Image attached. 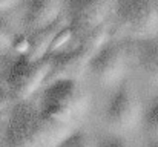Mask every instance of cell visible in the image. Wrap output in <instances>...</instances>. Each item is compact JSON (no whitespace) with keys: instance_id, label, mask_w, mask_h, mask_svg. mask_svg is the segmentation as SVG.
<instances>
[{"instance_id":"cell-5","label":"cell","mask_w":158,"mask_h":147,"mask_svg":"<svg viewBox=\"0 0 158 147\" xmlns=\"http://www.w3.org/2000/svg\"><path fill=\"white\" fill-rule=\"evenodd\" d=\"M51 69L52 57H45L37 61L19 57L8 72V86L11 94L20 101H25L40 89V86H45Z\"/></svg>"},{"instance_id":"cell-10","label":"cell","mask_w":158,"mask_h":147,"mask_svg":"<svg viewBox=\"0 0 158 147\" xmlns=\"http://www.w3.org/2000/svg\"><path fill=\"white\" fill-rule=\"evenodd\" d=\"M138 58L146 75L158 84V39L140 42Z\"/></svg>"},{"instance_id":"cell-2","label":"cell","mask_w":158,"mask_h":147,"mask_svg":"<svg viewBox=\"0 0 158 147\" xmlns=\"http://www.w3.org/2000/svg\"><path fill=\"white\" fill-rule=\"evenodd\" d=\"M89 97L77 80H60L46 86L40 110L58 123L75 124L88 110Z\"/></svg>"},{"instance_id":"cell-8","label":"cell","mask_w":158,"mask_h":147,"mask_svg":"<svg viewBox=\"0 0 158 147\" xmlns=\"http://www.w3.org/2000/svg\"><path fill=\"white\" fill-rule=\"evenodd\" d=\"M92 52L85 43H80L77 48L52 55V69L46 78L45 86L60 81V80H77L81 72L89 66Z\"/></svg>"},{"instance_id":"cell-15","label":"cell","mask_w":158,"mask_h":147,"mask_svg":"<svg viewBox=\"0 0 158 147\" xmlns=\"http://www.w3.org/2000/svg\"><path fill=\"white\" fill-rule=\"evenodd\" d=\"M98 147H131L129 144H126L123 140L120 138H107Z\"/></svg>"},{"instance_id":"cell-14","label":"cell","mask_w":158,"mask_h":147,"mask_svg":"<svg viewBox=\"0 0 158 147\" xmlns=\"http://www.w3.org/2000/svg\"><path fill=\"white\" fill-rule=\"evenodd\" d=\"M12 97H14V95L11 94V91H8V89H5V88L0 86V112H2V110H6V109L9 107L11 98Z\"/></svg>"},{"instance_id":"cell-3","label":"cell","mask_w":158,"mask_h":147,"mask_svg":"<svg viewBox=\"0 0 158 147\" xmlns=\"http://www.w3.org/2000/svg\"><path fill=\"white\" fill-rule=\"evenodd\" d=\"M117 15L138 43L158 39V8L154 0H117Z\"/></svg>"},{"instance_id":"cell-11","label":"cell","mask_w":158,"mask_h":147,"mask_svg":"<svg viewBox=\"0 0 158 147\" xmlns=\"http://www.w3.org/2000/svg\"><path fill=\"white\" fill-rule=\"evenodd\" d=\"M146 132L158 143V98H155L146 109H144V121H143Z\"/></svg>"},{"instance_id":"cell-13","label":"cell","mask_w":158,"mask_h":147,"mask_svg":"<svg viewBox=\"0 0 158 147\" xmlns=\"http://www.w3.org/2000/svg\"><path fill=\"white\" fill-rule=\"evenodd\" d=\"M17 35L14 34L11 25L0 17V49H8L14 46V42H15Z\"/></svg>"},{"instance_id":"cell-6","label":"cell","mask_w":158,"mask_h":147,"mask_svg":"<svg viewBox=\"0 0 158 147\" xmlns=\"http://www.w3.org/2000/svg\"><path fill=\"white\" fill-rule=\"evenodd\" d=\"M88 67L100 84L106 88L120 86L127 69L124 49L117 43L107 42L92 55Z\"/></svg>"},{"instance_id":"cell-7","label":"cell","mask_w":158,"mask_h":147,"mask_svg":"<svg viewBox=\"0 0 158 147\" xmlns=\"http://www.w3.org/2000/svg\"><path fill=\"white\" fill-rule=\"evenodd\" d=\"M112 9V0H71L69 25L75 34H85V37L106 23V18Z\"/></svg>"},{"instance_id":"cell-18","label":"cell","mask_w":158,"mask_h":147,"mask_svg":"<svg viewBox=\"0 0 158 147\" xmlns=\"http://www.w3.org/2000/svg\"><path fill=\"white\" fill-rule=\"evenodd\" d=\"M155 147H158V144H157V146H155Z\"/></svg>"},{"instance_id":"cell-9","label":"cell","mask_w":158,"mask_h":147,"mask_svg":"<svg viewBox=\"0 0 158 147\" xmlns=\"http://www.w3.org/2000/svg\"><path fill=\"white\" fill-rule=\"evenodd\" d=\"M61 0H29L23 23L31 32H37L58 22Z\"/></svg>"},{"instance_id":"cell-1","label":"cell","mask_w":158,"mask_h":147,"mask_svg":"<svg viewBox=\"0 0 158 147\" xmlns=\"http://www.w3.org/2000/svg\"><path fill=\"white\" fill-rule=\"evenodd\" d=\"M74 132L75 124L58 123L40 107L20 101L11 110L5 138L8 147H58Z\"/></svg>"},{"instance_id":"cell-16","label":"cell","mask_w":158,"mask_h":147,"mask_svg":"<svg viewBox=\"0 0 158 147\" xmlns=\"http://www.w3.org/2000/svg\"><path fill=\"white\" fill-rule=\"evenodd\" d=\"M20 0H0V12H6L11 8H14Z\"/></svg>"},{"instance_id":"cell-17","label":"cell","mask_w":158,"mask_h":147,"mask_svg":"<svg viewBox=\"0 0 158 147\" xmlns=\"http://www.w3.org/2000/svg\"><path fill=\"white\" fill-rule=\"evenodd\" d=\"M2 129H3V126H2V120H0V135H2Z\"/></svg>"},{"instance_id":"cell-4","label":"cell","mask_w":158,"mask_h":147,"mask_svg":"<svg viewBox=\"0 0 158 147\" xmlns=\"http://www.w3.org/2000/svg\"><path fill=\"white\" fill-rule=\"evenodd\" d=\"M144 121V109L140 97L127 83H121L106 109V123L115 132H132Z\"/></svg>"},{"instance_id":"cell-12","label":"cell","mask_w":158,"mask_h":147,"mask_svg":"<svg viewBox=\"0 0 158 147\" xmlns=\"http://www.w3.org/2000/svg\"><path fill=\"white\" fill-rule=\"evenodd\" d=\"M58 147H98V146H95L83 132L75 130L61 144H58Z\"/></svg>"}]
</instances>
